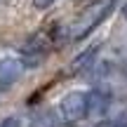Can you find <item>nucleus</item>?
<instances>
[{"label": "nucleus", "mask_w": 127, "mask_h": 127, "mask_svg": "<svg viewBox=\"0 0 127 127\" xmlns=\"http://www.w3.org/2000/svg\"><path fill=\"white\" fill-rule=\"evenodd\" d=\"M96 52H99V45H92V47H87L85 52H80V54H78L75 59L71 61V71H73V73H80V71H85V68L90 66L92 61H94Z\"/></svg>", "instance_id": "obj_4"}, {"label": "nucleus", "mask_w": 127, "mask_h": 127, "mask_svg": "<svg viewBox=\"0 0 127 127\" xmlns=\"http://www.w3.org/2000/svg\"><path fill=\"white\" fill-rule=\"evenodd\" d=\"M52 2H54V0H33V5H35L38 9H47Z\"/></svg>", "instance_id": "obj_6"}, {"label": "nucleus", "mask_w": 127, "mask_h": 127, "mask_svg": "<svg viewBox=\"0 0 127 127\" xmlns=\"http://www.w3.org/2000/svg\"><path fill=\"white\" fill-rule=\"evenodd\" d=\"M106 108H108V94L101 90H94L87 94V115H92V118H99V115L106 113Z\"/></svg>", "instance_id": "obj_2"}, {"label": "nucleus", "mask_w": 127, "mask_h": 127, "mask_svg": "<svg viewBox=\"0 0 127 127\" xmlns=\"http://www.w3.org/2000/svg\"><path fill=\"white\" fill-rule=\"evenodd\" d=\"M19 71H21V64H19V61L2 59V61H0V85H2V87H9L19 78Z\"/></svg>", "instance_id": "obj_3"}, {"label": "nucleus", "mask_w": 127, "mask_h": 127, "mask_svg": "<svg viewBox=\"0 0 127 127\" xmlns=\"http://www.w3.org/2000/svg\"><path fill=\"white\" fill-rule=\"evenodd\" d=\"M61 118L66 123H78L87 115V94L85 92H68L59 104Z\"/></svg>", "instance_id": "obj_1"}, {"label": "nucleus", "mask_w": 127, "mask_h": 127, "mask_svg": "<svg viewBox=\"0 0 127 127\" xmlns=\"http://www.w3.org/2000/svg\"><path fill=\"white\" fill-rule=\"evenodd\" d=\"M31 127H54V118H52V113H42L40 118L33 120Z\"/></svg>", "instance_id": "obj_5"}, {"label": "nucleus", "mask_w": 127, "mask_h": 127, "mask_svg": "<svg viewBox=\"0 0 127 127\" xmlns=\"http://www.w3.org/2000/svg\"><path fill=\"white\" fill-rule=\"evenodd\" d=\"M115 127H127V120H125V123H120V125H115Z\"/></svg>", "instance_id": "obj_8"}, {"label": "nucleus", "mask_w": 127, "mask_h": 127, "mask_svg": "<svg viewBox=\"0 0 127 127\" xmlns=\"http://www.w3.org/2000/svg\"><path fill=\"white\" fill-rule=\"evenodd\" d=\"M96 127H115V125H111V123H99Z\"/></svg>", "instance_id": "obj_7"}]
</instances>
